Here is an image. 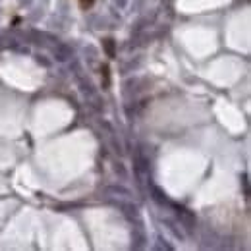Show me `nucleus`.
Segmentation results:
<instances>
[{
  "label": "nucleus",
  "mask_w": 251,
  "mask_h": 251,
  "mask_svg": "<svg viewBox=\"0 0 251 251\" xmlns=\"http://www.w3.org/2000/svg\"><path fill=\"white\" fill-rule=\"evenodd\" d=\"M93 2H95V0H79V6H81V8H89Z\"/></svg>",
  "instance_id": "1"
}]
</instances>
